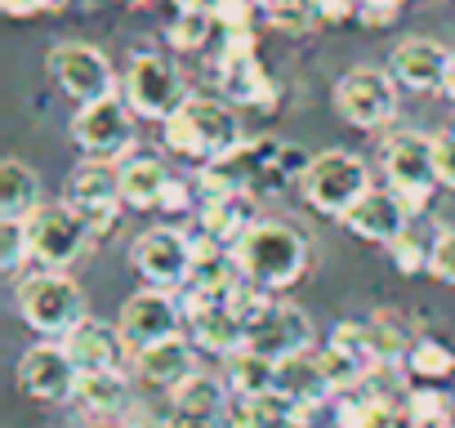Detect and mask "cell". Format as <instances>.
Wrapping results in <instances>:
<instances>
[{"instance_id": "6da1fadb", "label": "cell", "mask_w": 455, "mask_h": 428, "mask_svg": "<svg viewBox=\"0 0 455 428\" xmlns=\"http://www.w3.org/2000/svg\"><path fill=\"white\" fill-rule=\"evenodd\" d=\"M237 277L264 286V290H286L308 273V237L295 224H277V219H259L233 250Z\"/></svg>"}, {"instance_id": "7a4b0ae2", "label": "cell", "mask_w": 455, "mask_h": 428, "mask_svg": "<svg viewBox=\"0 0 455 428\" xmlns=\"http://www.w3.org/2000/svg\"><path fill=\"white\" fill-rule=\"evenodd\" d=\"M161 130H165V147L183 161H196V165H214L246 143L237 112L228 107V99H210V94H188L183 107Z\"/></svg>"}, {"instance_id": "3957f363", "label": "cell", "mask_w": 455, "mask_h": 428, "mask_svg": "<svg viewBox=\"0 0 455 428\" xmlns=\"http://www.w3.org/2000/svg\"><path fill=\"white\" fill-rule=\"evenodd\" d=\"M19 317L28 321V330H36L45 339H63L85 321V295L68 273L41 268V273L23 277V286H19Z\"/></svg>"}, {"instance_id": "277c9868", "label": "cell", "mask_w": 455, "mask_h": 428, "mask_svg": "<svg viewBox=\"0 0 455 428\" xmlns=\"http://www.w3.org/2000/svg\"><path fill=\"white\" fill-rule=\"evenodd\" d=\"M299 192L313 210L331 214V219L344 224V214L371 192V174H366V161L344 152V147H331V152H317L308 161V170L299 174Z\"/></svg>"}, {"instance_id": "5b68a950", "label": "cell", "mask_w": 455, "mask_h": 428, "mask_svg": "<svg viewBox=\"0 0 455 428\" xmlns=\"http://www.w3.org/2000/svg\"><path fill=\"white\" fill-rule=\"evenodd\" d=\"M379 165H384V178L388 187L406 201L411 214H419L437 187V156H433V139L419 134V130H397L384 139V152H379Z\"/></svg>"}, {"instance_id": "8992f818", "label": "cell", "mask_w": 455, "mask_h": 428, "mask_svg": "<svg viewBox=\"0 0 455 428\" xmlns=\"http://www.w3.org/2000/svg\"><path fill=\"white\" fill-rule=\"evenodd\" d=\"M134 112L125 99H99V103H85L76 116H72V143L81 147L85 161H125L130 147H134Z\"/></svg>"}, {"instance_id": "52a82bcc", "label": "cell", "mask_w": 455, "mask_h": 428, "mask_svg": "<svg viewBox=\"0 0 455 428\" xmlns=\"http://www.w3.org/2000/svg\"><path fill=\"white\" fill-rule=\"evenodd\" d=\"M188 90H183V76L179 67L165 59V54H134L130 67H125V103L139 121H170L179 107H183Z\"/></svg>"}, {"instance_id": "ba28073f", "label": "cell", "mask_w": 455, "mask_h": 428, "mask_svg": "<svg viewBox=\"0 0 455 428\" xmlns=\"http://www.w3.org/2000/svg\"><path fill=\"white\" fill-rule=\"evenodd\" d=\"M130 268L161 290H183L196 277V255H192V237H183L179 228H148L143 237H134L130 246Z\"/></svg>"}, {"instance_id": "9c48e42d", "label": "cell", "mask_w": 455, "mask_h": 428, "mask_svg": "<svg viewBox=\"0 0 455 428\" xmlns=\"http://www.w3.org/2000/svg\"><path fill=\"white\" fill-rule=\"evenodd\" d=\"M28 237H32V259L41 268H54V273L72 268L90 250V242H94L90 224L81 219L68 201L63 205H41L32 219H28Z\"/></svg>"}, {"instance_id": "30bf717a", "label": "cell", "mask_w": 455, "mask_h": 428, "mask_svg": "<svg viewBox=\"0 0 455 428\" xmlns=\"http://www.w3.org/2000/svg\"><path fill=\"white\" fill-rule=\"evenodd\" d=\"M63 201H68V205L81 214V219L90 224L94 237L112 233L116 219H121V205H125L116 165H108V161H81V165L68 174Z\"/></svg>"}, {"instance_id": "8fae6325", "label": "cell", "mask_w": 455, "mask_h": 428, "mask_svg": "<svg viewBox=\"0 0 455 428\" xmlns=\"http://www.w3.org/2000/svg\"><path fill=\"white\" fill-rule=\"evenodd\" d=\"M50 76L54 85L72 99V103H99V99H112L116 94V72L108 63L103 50L85 45V41H63L50 50Z\"/></svg>"}, {"instance_id": "7c38bea8", "label": "cell", "mask_w": 455, "mask_h": 428, "mask_svg": "<svg viewBox=\"0 0 455 428\" xmlns=\"http://www.w3.org/2000/svg\"><path fill=\"white\" fill-rule=\"evenodd\" d=\"M335 107L357 130H384L397 116V76L379 67H353L335 85Z\"/></svg>"}, {"instance_id": "4fadbf2b", "label": "cell", "mask_w": 455, "mask_h": 428, "mask_svg": "<svg viewBox=\"0 0 455 428\" xmlns=\"http://www.w3.org/2000/svg\"><path fill=\"white\" fill-rule=\"evenodd\" d=\"M121 339L130 344V353H143L161 339H174L179 326H183V304L174 290H161V286H148L139 295L125 299L121 308Z\"/></svg>"}, {"instance_id": "5bb4252c", "label": "cell", "mask_w": 455, "mask_h": 428, "mask_svg": "<svg viewBox=\"0 0 455 428\" xmlns=\"http://www.w3.org/2000/svg\"><path fill=\"white\" fill-rule=\"evenodd\" d=\"M76 384H81V366L68 357L63 344H36L19 361V388L32 401H68L76 397Z\"/></svg>"}, {"instance_id": "9a60e30c", "label": "cell", "mask_w": 455, "mask_h": 428, "mask_svg": "<svg viewBox=\"0 0 455 428\" xmlns=\"http://www.w3.org/2000/svg\"><path fill=\"white\" fill-rule=\"evenodd\" d=\"M415 214L406 210V201L393 192V187H371L348 214H344V228L357 233L362 242H379V246H393L406 228H411Z\"/></svg>"}, {"instance_id": "2e32d148", "label": "cell", "mask_w": 455, "mask_h": 428, "mask_svg": "<svg viewBox=\"0 0 455 428\" xmlns=\"http://www.w3.org/2000/svg\"><path fill=\"white\" fill-rule=\"evenodd\" d=\"M451 63H455V54L442 41H428V36H411V41H402L393 50V76H397V85L419 90V94L446 90Z\"/></svg>"}, {"instance_id": "e0dca14e", "label": "cell", "mask_w": 455, "mask_h": 428, "mask_svg": "<svg viewBox=\"0 0 455 428\" xmlns=\"http://www.w3.org/2000/svg\"><path fill=\"white\" fill-rule=\"evenodd\" d=\"M246 348H255V353H264V357H273V361L299 357V353L313 348V321H308L304 308H295V304H277L273 317H268L259 330L246 335Z\"/></svg>"}, {"instance_id": "ac0fdd59", "label": "cell", "mask_w": 455, "mask_h": 428, "mask_svg": "<svg viewBox=\"0 0 455 428\" xmlns=\"http://www.w3.org/2000/svg\"><path fill=\"white\" fill-rule=\"evenodd\" d=\"M68 348V357L81 366V370H121V357L130 353V344L121 339V326H108V321H81L72 335L59 339Z\"/></svg>"}, {"instance_id": "d6986e66", "label": "cell", "mask_w": 455, "mask_h": 428, "mask_svg": "<svg viewBox=\"0 0 455 428\" xmlns=\"http://www.w3.org/2000/svg\"><path fill=\"white\" fill-rule=\"evenodd\" d=\"M219 94L237 107H273L277 103V85L264 72V63L255 54L246 59H219Z\"/></svg>"}, {"instance_id": "ffe728a7", "label": "cell", "mask_w": 455, "mask_h": 428, "mask_svg": "<svg viewBox=\"0 0 455 428\" xmlns=\"http://www.w3.org/2000/svg\"><path fill=\"white\" fill-rule=\"evenodd\" d=\"M192 361H196V357H192V344H188L183 335L161 339V344L134 353V370H139L148 384H156V388H174V384H183V379L196 370Z\"/></svg>"}, {"instance_id": "44dd1931", "label": "cell", "mask_w": 455, "mask_h": 428, "mask_svg": "<svg viewBox=\"0 0 455 428\" xmlns=\"http://www.w3.org/2000/svg\"><path fill=\"white\" fill-rule=\"evenodd\" d=\"M255 228L251 219V192H233V196H214L201 205V233L214 237L219 246L233 250L246 233Z\"/></svg>"}, {"instance_id": "7402d4cb", "label": "cell", "mask_w": 455, "mask_h": 428, "mask_svg": "<svg viewBox=\"0 0 455 428\" xmlns=\"http://www.w3.org/2000/svg\"><path fill=\"white\" fill-rule=\"evenodd\" d=\"M121 196L134 210H161V196L170 187V170L156 156H125L121 161Z\"/></svg>"}, {"instance_id": "603a6c76", "label": "cell", "mask_w": 455, "mask_h": 428, "mask_svg": "<svg viewBox=\"0 0 455 428\" xmlns=\"http://www.w3.org/2000/svg\"><path fill=\"white\" fill-rule=\"evenodd\" d=\"M36 210H41V178L19 156H10L5 165H0V219L28 224Z\"/></svg>"}, {"instance_id": "cb8c5ba5", "label": "cell", "mask_w": 455, "mask_h": 428, "mask_svg": "<svg viewBox=\"0 0 455 428\" xmlns=\"http://www.w3.org/2000/svg\"><path fill=\"white\" fill-rule=\"evenodd\" d=\"M277 392H286L295 406L313 410V406H317V401H326L335 388L326 384L322 361H317V357H308V353H299V357L277 361Z\"/></svg>"}, {"instance_id": "d4e9b609", "label": "cell", "mask_w": 455, "mask_h": 428, "mask_svg": "<svg viewBox=\"0 0 455 428\" xmlns=\"http://www.w3.org/2000/svg\"><path fill=\"white\" fill-rule=\"evenodd\" d=\"M223 379L242 401H251V397H264L277 388V361L255 348H237L233 357H223Z\"/></svg>"}, {"instance_id": "484cf974", "label": "cell", "mask_w": 455, "mask_h": 428, "mask_svg": "<svg viewBox=\"0 0 455 428\" xmlns=\"http://www.w3.org/2000/svg\"><path fill=\"white\" fill-rule=\"evenodd\" d=\"M228 379H214V375H201L192 370L183 384L170 388V401H174V415H196V419H219L223 415V401H228Z\"/></svg>"}, {"instance_id": "4316f807", "label": "cell", "mask_w": 455, "mask_h": 428, "mask_svg": "<svg viewBox=\"0 0 455 428\" xmlns=\"http://www.w3.org/2000/svg\"><path fill=\"white\" fill-rule=\"evenodd\" d=\"M192 335H196V348H205L214 357H233L237 348H246V326L228 308H214L201 321H192Z\"/></svg>"}, {"instance_id": "83f0119b", "label": "cell", "mask_w": 455, "mask_h": 428, "mask_svg": "<svg viewBox=\"0 0 455 428\" xmlns=\"http://www.w3.org/2000/svg\"><path fill=\"white\" fill-rule=\"evenodd\" d=\"M90 415H116L125 406V375L121 370H81L76 397Z\"/></svg>"}, {"instance_id": "f1b7e54d", "label": "cell", "mask_w": 455, "mask_h": 428, "mask_svg": "<svg viewBox=\"0 0 455 428\" xmlns=\"http://www.w3.org/2000/svg\"><path fill=\"white\" fill-rule=\"evenodd\" d=\"M406 370L419 379V384H442L455 375V353L437 339H415L411 353H406Z\"/></svg>"}, {"instance_id": "f546056e", "label": "cell", "mask_w": 455, "mask_h": 428, "mask_svg": "<svg viewBox=\"0 0 455 428\" xmlns=\"http://www.w3.org/2000/svg\"><path fill=\"white\" fill-rule=\"evenodd\" d=\"M451 415H455V401L437 384H419V388L406 392V419H411V428H437V424H451Z\"/></svg>"}, {"instance_id": "4dcf8cb0", "label": "cell", "mask_w": 455, "mask_h": 428, "mask_svg": "<svg viewBox=\"0 0 455 428\" xmlns=\"http://www.w3.org/2000/svg\"><path fill=\"white\" fill-rule=\"evenodd\" d=\"M210 28H214V14L210 10H179L165 28V41L179 50V54H196L205 41H210Z\"/></svg>"}, {"instance_id": "1f68e13d", "label": "cell", "mask_w": 455, "mask_h": 428, "mask_svg": "<svg viewBox=\"0 0 455 428\" xmlns=\"http://www.w3.org/2000/svg\"><path fill=\"white\" fill-rule=\"evenodd\" d=\"M28 259H32L28 224H19V219H0V268H5V273H19Z\"/></svg>"}, {"instance_id": "d6a6232c", "label": "cell", "mask_w": 455, "mask_h": 428, "mask_svg": "<svg viewBox=\"0 0 455 428\" xmlns=\"http://www.w3.org/2000/svg\"><path fill=\"white\" fill-rule=\"evenodd\" d=\"M388 255H393V268L397 273H406V277H415V273H428V259H433V242H419L411 228L388 246Z\"/></svg>"}, {"instance_id": "836d02e7", "label": "cell", "mask_w": 455, "mask_h": 428, "mask_svg": "<svg viewBox=\"0 0 455 428\" xmlns=\"http://www.w3.org/2000/svg\"><path fill=\"white\" fill-rule=\"evenodd\" d=\"M428 273L446 286H455V228H442L433 237V259H428Z\"/></svg>"}, {"instance_id": "e575fe53", "label": "cell", "mask_w": 455, "mask_h": 428, "mask_svg": "<svg viewBox=\"0 0 455 428\" xmlns=\"http://www.w3.org/2000/svg\"><path fill=\"white\" fill-rule=\"evenodd\" d=\"M259 0H210V14L223 32H237V28H251V14H255Z\"/></svg>"}, {"instance_id": "d590c367", "label": "cell", "mask_w": 455, "mask_h": 428, "mask_svg": "<svg viewBox=\"0 0 455 428\" xmlns=\"http://www.w3.org/2000/svg\"><path fill=\"white\" fill-rule=\"evenodd\" d=\"M433 156H437V183L455 192V130L433 134Z\"/></svg>"}, {"instance_id": "8d00e7d4", "label": "cell", "mask_w": 455, "mask_h": 428, "mask_svg": "<svg viewBox=\"0 0 455 428\" xmlns=\"http://www.w3.org/2000/svg\"><path fill=\"white\" fill-rule=\"evenodd\" d=\"M313 10H317V19H326V23H344V19L357 14V0H313Z\"/></svg>"}, {"instance_id": "74e56055", "label": "cell", "mask_w": 455, "mask_h": 428, "mask_svg": "<svg viewBox=\"0 0 455 428\" xmlns=\"http://www.w3.org/2000/svg\"><path fill=\"white\" fill-rule=\"evenodd\" d=\"M59 0H0V10H5L10 19H32V14H45Z\"/></svg>"}, {"instance_id": "f35d334b", "label": "cell", "mask_w": 455, "mask_h": 428, "mask_svg": "<svg viewBox=\"0 0 455 428\" xmlns=\"http://www.w3.org/2000/svg\"><path fill=\"white\" fill-rule=\"evenodd\" d=\"M183 205H188V183L170 178V187H165V196H161V210H183Z\"/></svg>"}, {"instance_id": "ab89813d", "label": "cell", "mask_w": 455, "mask_h": 428, "mask_svg": "<svg viewBox=\"0 0 455 428\" xmlns=\"http://www.w3.org/2000/svg\"><path fill=\"white\" fill-rule=\"evenodd\" d=\"M295 5H304V0H259V10L273 19V14H282V10H295Z\"/></svg>"}, {"instance_id": "60d3db41", "label": "cell", "mask_w": 455, "mask_h": 428, "mask_svg": "<svg viewBox=\"0 0 455 428\" xmlns=\"http://www.w3.org/2000/svg\"><path fill=\"white\" fill-rule=\"evenodd\" d=\"M174 428H219V419H196V415H174Z\"/></svg>"}, {"instance_id": "b9f144b4", "label": "cell", "mask_w": 455, "mask_h": 428, "mask_svg": "<svg viewBox=\"0 0 455 428\" xmlns=\"http://www.w3.org/2000/svg\"><path fill=\"white\" fill-rule=\"evenodd\" d=\"M446 94L455 99V63H451V76H446Z\"/></svg>"}, {"instance_id": "7bdbcfd3", "label": "cell", "mask_w": 455, "mask_h": 428, "mask_svg": "<svg viewBox=\"0 0 455 428\" xmlns=\"http://www.w3.org/2000/svg\"><path fill=\"white\" fill-rule=\"evenodd\" d=\"M437 428H455V419H451V424H437Z\"/></svg>"}, {"instance_id": "ee69618b", "label": "cell", "mask_w": 455, "mask_h": 428, "mask_svg": "<svg viewBox=\"0 0 455 428\" xmlns=\"http://www.w3.org/2000/svg\"><path fill=\"white\" fill-rule=\"evenodd\" d=\"M125 5H143V0H125Z\"/></svg>"}, {"instance_id": "f6af8a7d", "label": "cell", "mask_w": 455, "mask_h": 428, "mask_svg": "<svg viewBox=\"0 0 455 428\" xmlns=\"http://www.w3.org/2000/svg\"><path fill=\"white\" fill-rule=\"evenodd\" d=\"M451 130H455V125H451Z\"/></svg>"}]
</instances>
